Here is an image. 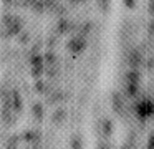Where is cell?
Here are the masks:
<instances>
[{
    "instance_id": "7c38bea8",
    "label": "cell",
    "mask_w": 154,
    "mask_h": 149,
    "mask_svg": "<svg viewBox=\"0 0 154 149\" xmlns=\"http://www.w3.org/2000/svg\"><path fill=\"white\" fill-rule=\"evenodd\" d=\"M18 141H20V138H18L17 134L10 136L7 141V146H5V149H18Z\"/></svg>"
},
{
    "instance_id": "2e32d148",
    "label": "cell",
    "mask_w": 154,
    "mask_h": 149,
    "mask_svg": "<svg viewBox=\"0 0 154 149\" xmlns=\"http://www.w3.org/2000/svg\"><path fill=\"white\" fill-rule=\"evenodd\" d=\"M42 75H43V65L32 66V76H33V78H40Z\"/></svg>"
},
{
    "instance_id": "ffe728a7",
    "label": "cell",
    "mask_w": 154,
    "mask_h": 149,
    "mask_svg": "<svg viewBox=\"0 0 154 149\" xmlns=\"http://www.w3.org/2000/svg\"><path fill=\"white\" fill-rule=\"evenodd\" d=\"M35 89H37V91H43V89H45V85H43V81H40V79H38V81L37 83H35Z\"/></svg>"
},
{
    "instance_id": "484cf974",
    "label": "cell",
    "mask_w": 154,
    "mask_h": 149,
    "mask_svg": "<svg viewBox=\"0 0 154 149\" xmlns=\"http://www.w3.org/2000/svg\"><path fill=\"white\" fill-rule=\"evenodd\" d=\"M25 149H32V147H25Z\"/></svg>"
},
{
    "instance_id": "e0dca14e",
    "label": "cell",
    "mask_w": 154,
    "mask_h": 149,
    "mask_svg": "<svg viewBox=\"0 0 154 149\" xmlns=\"http://www.w3.org/2000/svg\"><path fill=\"white\" fill-rule=\"evenodd\" d=\"M28 33L27 32H20L18 33V43H22V45H25V43H28Z\"/></svg>"
},
{
    "instance_id": "7a4b0ae2",
    "label": "cell",
    "mask_w": 154,
    "mask_h": 149,
    "mask_svg": "<svg viewBox=\"0 0 154 149\" xmlns=\"http://www.w3.org/2000/svg\"><path fill=\"white\" fill-rule=\"evenodd\" d=\"M137 85H139V71L137 70H131L126 73V91L129 96H134L137 93Z\"/></svg>"
},
{
    "instance_id": "52a82bcc",
    "label": "cell",
    "mask_w": 154,
    "mask_h": 149,
    "mask_svg": "<svg viewBox=\"0 0 154 149\" xmlns=\"http://www.w3.org/2000/svg\"><path fill=\"white\" fill-rule=\"evenodd\" d=\"M2 121H4V124H7V126H12L15 123L12 108H4V106H2Z\"/></svg>"
},
{
    "instance_id": "8992f818",
    "label": "cell",
    "mask_w": 154,
    "mask_h": 149,
    "mask_svg": "<svg viewBox=\"0 0 154 149\" xmlns=\"http://www.w3.org/2000/svg\"><path fill=\"white\" fill-rule=\"evenodd\" d=\"M113 109L118 113V114H121L124 109V99L123 96L119 95V93H113Z\"/></svg>"
},
{
    "instance_id": "cb8c5ba5",
    "label": "cell",
    "mask_w": 154,
    "mask_h": 149,
    "mask_svg": "<svg viewBox=\"0 0 154 149\" xmlns=\"http://www.w3.org/2000/svg\"><path fill=\"white\" fill-rule=\"evenodd\" d=\"M2 2H4V3H10L12 0H2Z\"/></svg>"
},
{
    "instance_id": "ac0fdd59",
    "label": "cell",
    "mask_w": 154,
    "mask_h": 149,
    "mask_svg": "<svg viewBox=\"0 0 154 149\" xmlns=\"http://www.w3.org/2000/svg\"><path fill=\"white\" fill-rule=\"evenodd\" d=\"M98 3H100V8L103 10L104 13L109 10V0H98Z\"/></svg>"
},
{
    "instance_id": "d4e9b609",
    "label": "cell",
    "mask_w": 154,
    "mask_h": 149,
    "mask_svg": "<svg viewBox=\"0 0 154 149\" xmlns=\"http://www.w3.org/2000/svg\"><path fill=\"white\" fill-rule=\"evenodd\" d=\"M32 149H38V147H37V146H33V147H32Z\"/></svg>"
},
{
    "instance_id": "9a60e30c",
    "label": "cell",
    "mask_w": 154,
    "mask_h": 149,
    "mask_svg": "<svg viewBox=\"0 0 154 149\" xmlns=\"http://www.w3.org/2000/svg\"><path fill=\"white\" fill-rule=\"evenodd\" d=\"M43 60H45V63H47V65H53V63H57V56H55L53 51H48L47 55L43 56Z\"/></svg>"
},
{
    "instance_id": "5bb4252c",
    "label": "cell",
    "mask_w": 154,
    "mask_h": 149,
    "mask_svg": "<svg viewBox=\"0 0 154 149\" xmlns=\"http://www.w3.org/2000/svg\"><path fill=\"white\" fill-rule=\"evenodd\" d=\"M71 149H83V141H81V136L75 134L71 138Z\"/></svg>"
},
{
    "instance_id": "6da1fadb",
    "label": "cell",
    "mask_w": 154,
    "mask_h": 149,
    "mask_svg": "<svg viewBox=\"0 0 154 149\" xmlns=\"http://www.w3.org/2000/svg\"><path fill=\"white\" fill-rule=\"evenodd\" d=\"M2 26H4V33L5 36H15L22 32V20L15 15H4V20H2Z\"/></svg>"
},
{
    "instance_id": "8fae6325",
    "label": "cell",
    "mask_w": 154,
    "mask_h": 149,
    "mask_svg": "<svg viewBox=\"0 0 154 149\" xmlns=\"http://www.w3.org/2000/svg\"><path fill=\"white\" fill-rule=\"evenodd\" d=\"M65 118H66V111L63 108H58L53 113V123H61V121H65Z\"/></svg>"
},
{
    "instance_id": "3957f363",
    "label": "cell",
    "mask_w": 154,
    "mask_h": 149,
    "mask_svg": "<svg viewBox=\"0 0 154 149\" xmlns=\"http://www.w3.org/2000/svg\"><path fill=\"white\" fill-rule=\"evenodd\" d=\"M152 111H154V106H152V101L151 99H141L139 103H137V106H136V113H137V118L139 119H146V118H149L151 114H152Z\"/></svg>"
},
{
    "instance_id": "44dd1931",
    "label": "cell",
    "mask_w": 154,
    "mask_h": 149,
    "mask_svg": "<svg viewBox=\"0 0 154 149\" xmlns=\"http://www.w3.org/2000/svg\"><path fill=\"white\" fill-rule=\"evenodd\" d=\"M96 149H111V147H109V144H108V142L100 141V142H98V147Z\"/></svg>"
},
{
    "instance_id": "7402d4cb",
    "label": "cell",
    "mask_w": 154,
    "mask_h": 149,
    "mask_svg": "<svg viewBox=\"0 0 154 149\" xmlns=\"http://www.w3.org/2000/svg\"><path fill=\"white\" fill-rule=\"evenodd\" d=\"M124 5H126L128 8H134V5H136V0H124Z\"/></svg>"
},
{
    "instance_id": "30bf717a",
    "label": "cell",
    "mask_w": 154,
    "mask_h": 149,
    "mask_svg": "<svg viewBox=\"0 0 154 149\" xmlns=\"http://www.w3.org/2000/svg\"><path fill=\"white\" fill-rule=\"evenodd\" d=\"M32 113H33V118L37 119V121H42V119H43V106H42L40 103H35V104L32 106Z\"/></svg>"
},
{
    "instance_id": "9c48e42d",
    "label": "cell",
    "mask_w": 154,
    "mask_h": 149,
    "mask_svg": "<svg viewBox=\"0 0 154 149\" xmlns=\"http://www.w3.org/2000/svg\"><path fill=\"white\" fill-rule=\"evenodd\" d=\"M101 132H103V136H111V132H113V123L109 121V119H103L101 121Z\"/></svg>"
},
{
    "instance_id": "4fadbf2b",
    "label": "cell",
    "mask_w": 154,
    "mask_h": 149,
    "mask_svg": "<svg viewBox=\"0 0 154 149\" xmlns=\"http://www.w3.org/2000/svg\"><path fill=\"white\" fill-rule=\"evenodd\" d=\"M33 12H38V13H42L47 7H45V2H42V0H33V3H32V7H30Z\"/></svg>"
},
{
    "instance_id": "ba28073f",
    "label": "cell",
    "mask_w": 154,
    "mask_h": 149,
    "mask_svg": "<svg viewBox=\"0 0 154 149\" xmlns=\"http://www.w3.org/2000/svg\"><path fill=\"white\" fill-rule=\"evenodd\" d=\"M10 98H12V109H14V111H20V109H22V98H20V95H18L17 91H12Z\"/></svg>"
},
{
    "instance_id": "d6986e66",
    "label": "cell",
    "mask_w": 154,
    "mask_h": 149,
    "mask_svg": "<svg viewBox=\"0 0 154 149\" xmlns=\"http://www.w3.org/2000/svg\"><path fill=\"white\" fill-rule=\"evenodd\" d=\"M66 28H68L66 20H60V23H58V32H60V33H65V32H66Z\"/></svg>"
},
{
    "instance_id": "5b68a950",
    "label": "cell",
    "mask_w": 154,
    "mask_h": 149,
    "mask_svg": "<svg viewBox=\"0 0 154 149\" xmlns=\"http://www.w3.org/2000/svg\"><path fill=\"white\" fill-rule=\"evenodd\" d=\"M128 63H129V66L134 70L139 68L141 63H143V55H141V51H137V50L129 51V55H128Z\"/></svg>"
},
{
    "instance_id": "603a6c76",
    "label": "cell",
    "mask_w": 154,
    "mask_h": 149,
    "mask_svg": "<svg viewBox=\"0 0 154 149\" xmlns=\"http://www.w3.org/2000/svg\"><path fill=\"white\" fill-rule=\"evenodd\" d=\"M83 2V0H70V3H75V5H76V3H81Z\"/></svg>"
},
{
    "instance_id": "277c9868",
    "label": "cell",
    "mask_w": 154,
    "mask_h": 149,
    "mask_svg": "<svg viewBox=\"0 0 154 149\" xmlns=\"http://www.w3.org/2000/svg\"><path fill=\"white\" fill-rule=\"evenodd\" d=\"M85 45H86L85 36L78 35V36H75V38L68 43V50H70L71 53H75V55H76V53H80V51H83V50H85Z\"/></svg>"
}]
</instances>
